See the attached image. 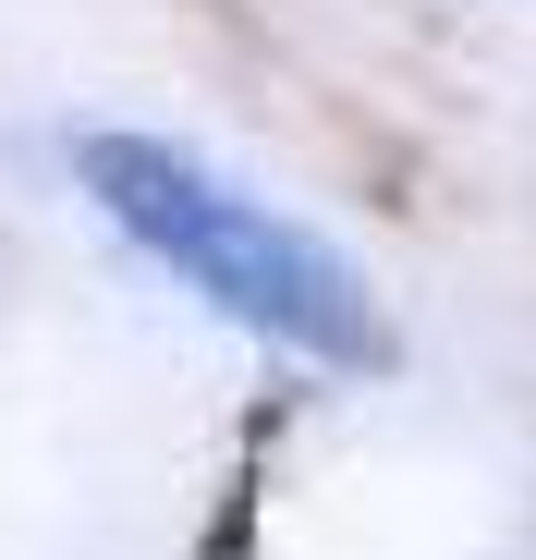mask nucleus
Instances as JSON below:
<instances>
[{"label": "nucleus", "mask_w": 536, "mask_h": 560, "mask_svg": "<svg viewBox=\"0 0 536 560\" xmlns=\"http://www.w3.org/2000/svg\"><path fill=\"white\" fill-rule=\"evenodd\" d=\"M73 171H85V196L184 280V293H208L232 329L281 341L305 365H391V317L366 293V268L329 232H305L268 196H244L232 171H208L196 147H171V135H85Z\"/></svg>", "instance_id": "f257e3e1"}]
</instances>
